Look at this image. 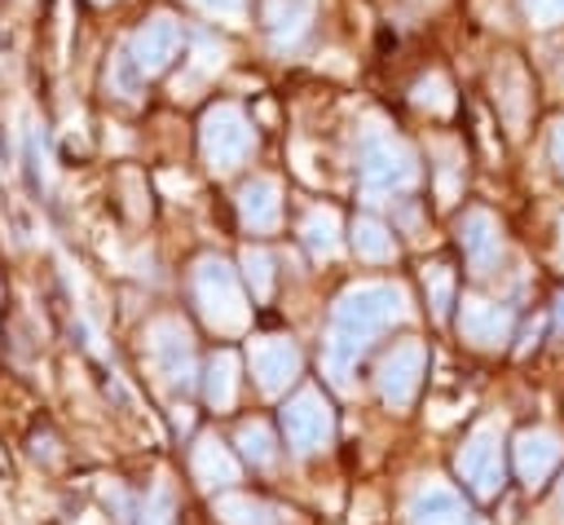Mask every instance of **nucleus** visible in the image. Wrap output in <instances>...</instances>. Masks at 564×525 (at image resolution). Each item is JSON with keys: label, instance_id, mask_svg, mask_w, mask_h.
Instances as JSON below:
<instances>
[{"label": "nucleus", "instance_id": "23", "mask_svg": "<svg viewBox=\"0 0 564 525\" xmlns=\"http://www.w3.org/2000/svg\"><path fill=\"white\" fill-rule=\"evenodd\" d=\"M242 274L251 282V296L256 300H269L273 296V256L264 247H247L242 251Z\"/></svg>", "mask_w": 564, "mask_h": 525}, {"label": "nucleus", "instance_id": "35", "mask_svg": "<svg viewBox=\"0 0 564 525\" xmlns=\"http://www.w3.org/2000/svg\"><path fill=\"white\" fill-rule=\"evenodd\" d=\"M97 4H110V0H97Z\"/></svg>", "mask_w": 564, "mask_h": 525}, {"label": "nucleus", "instance_id": "4", "mask_svg": "<svg viewBox=\"0 0 564 525\" xmlns=\"http://www.w3.org/2000/svg\"><path fill=\"white\" fill-rule=\"evenodd\" d=\"M194 300H198L203 322L212 331H220V335H238L251 322V304H247V296L238 287V274L220 256H203L198 260V269H194Z\"/></svg>", "mask_w": 564, "mask_h": 525}, {"label": "nucleus", "instance_id": "18", "mask_svg": "<svg viewBox=\"0 0 564 525\" xmlns=\"http://www.w3.org/2000/svg\"><path fill=\"white\" fill-rule=\"evenodd\" d=\"M189 468H194V476H198L207 490H225V485L238 481V459H234L229 446L216 441V437H198V441H194Z\"/></svg>", "mask_w": 564, "mask_h": 525}, {"label": "nucleus", "instance_id": "7", "mask_svg": "<svg viewBox=\"0 0 564 525\" xmlns=\"http://www.w3.org/2000/svg\"><path fill=\"white\" fill-rule=\"evenodd\" d=\"M282 432H286V446H291L295 454L322 450V446L330 441V432H335V415H330L326 397H322L317 388L295 393V397L282 406Z\"/></svg>", "mask_w": 564, "mask_h": 525}, {"label": "nucleus", "instance_id": "17", "mask_svg": "<svg viewBox=\"0 0 564 525\" xmlns=\"http://www.w3.org/2000/svg\"><path fill=\"white\" fill-rule=\"evenodd\" d=\"M278 212H282V190L273 176H256L238 190V221L247 229H273Z\"/></svg>", "mask_w": 564, "mask_h": 525}, {"label": "nucleus", "instance_id": "5", "mask_svg": "<svg viewBox=\"0 0 564 525\" xmlns=\"http://www.w3.org/2000/svg\"><path fill=\"white\" fill-rule=\"evenodd\" d=\"M198 141H203V159H207L216 172H229V168H238V163L251 154L256 132H251V119H247L238 106L220 101V106H212V110L203 115Z\"/></svg>", "mask_w": 564, "mask_h": 525}, {"label": "nucleus", "instance_id": "19", "mask_svg": "<svg viewBox=\"0 0 564 525\" xmlns=\"http://www.w3.org/2000/svg\"><path fill=\"white\" fill-rule=\"evenodd\" d=\"M203 397H207L212 410H229L234 406V397H238V357L229 349L212 353L207 375H203Z\"/></svg>", "mask_w": 564, "mask_h": 525}, {"label": "nucleus", "instance_id": "30", "mask_svg": "<svg viewBox=\"0 0 564 525\" xmlns=\"http://www.w3.org/2000/svg\"><path fill=\"white\" fill-rule=\"evenodd\" d=\"M194 4L212 18H242V9H247V0H194Z\"/></svg>", "mask_w": 564, "mask_h": 525}, {"label": "nucleus", "instance_id": "25", "mask_svg": "<svg viewBox=\"0 0 564 525\" xmlns=\"http://www.w3.org/2000/svg\"><path fill=\"white\" fill-rule=\"evenodd\" d=\"M414 106H423V110H432V115H449L454 110V93H449V84H445V75H423L419 84H414Z\"/></svg>", "mask_w": 564, "mask_h": 525}, {"label": "nucleus", "instance_id": "14", "mask_svg": "<svg viewBox=\"0 0 564 525\" xmlns=\"http://www.w3.org/2000/svg\"><path fill=\"white\" fill-rule=\"evenodd\" d=\"M458 331H463V340H471L480 349H498L511 340V309L480 300V296H467L458 309Z\"/></svg>", "mask_w": 564, "mask_h": 525}, {"label": "nucleus", "instance_id": "8", "mask_svg": "<svg viewBox=\"0 0 564 525\" xmlns=\"http://www.w3.org/2000/svg\"><path fill=\"white\" fill-rule=\"evenodd\" d=\"M150 362L163 375V384L172 388H189L194 384V340L185 331V322L176 318H154L150 322Z\"/></svg>", "mask_w": 564, "mask_h": 525}, {"label": "nucleus", "instance_id": "6", "mask_svg": "<svg viewBox=\"0 0 564 525\" xmlns=\"http://www.w3.org/2000/svg\"><path fill=\"white\" fill-rule=\"evenodd\" d=\"M458 476L476 499H494L502 490V424H476L458 450Z\"/></svg>", "mask_w": 564, "mask_h": 525}, {"label": "nucleus", "instance_id": "32", "mask_svg": "<svg viewBox=\"0 0 564 525\" xmlns=\"http://www.w3.org/2000/svg\"><path fill=\"white\" fill-rule=\"evenodd\" d=\"M555 326H560V331H564V296H560V300H555Z\"/></svg>", "mask_w": 564, "mask_h": 525}, {"label": "nucleus", "instance_id": "12", "mask_svg": "<svg viewBox=\"0 0 564 525\" xmlns=\"http://www.w3.org/2000/svg\"><path fill=\"white\" fill-rule=\"evenodd\" d=\"M511 454H516L520 481H524L529 490H538V485L555 472V463H560V454H564V441H560L551 428H524V432L516 437Z\"/></svg>", "mask_w": 564, "mask_h": 525}, {"label": "nucleus", "instance_id": "9", "mask_svg": "<svg viewBox=\"0 0 564 525\" xmlns=\"http://www.w3.org/2000/svg\"><path fill=\"white\" fill-rule=\"evenodd\" d=\"M423 366H427V349H423V340H401V344L379 362V375H375L383 406L405 410V406L414 401V393H419Z\"/></svg>", "mask_w": 564, "mask_h": 525}, {"label": "nucleus", "instance_id": "21", "mask_svg": "<svg viewBox=\"0 0 564 525\" xmlns=\"http://www.w3.org/2000/svg\"><path fill=\"white\" fill-rule=\"evenodd\" d=\"M300 234H304V247L313 256H335L339 251V212L335 207H313L304 216Z\"/></svg>", "mask_w": 564, "mask_h": 525}, {"label": "nucleus", "instance_id": "1", "mask_svg": "<svg viewBox=\"0 0 564 525\" xmlns=\"http://www.w3.org/2000/svg\"><path fill=\"white\" fill-rule=\"evenodd\" d=\"M410 318V296L401 282H357L348 287L335 309H330V331H326V375L335 388H352V366L357 357L375 344V335H383L392 322Z\"/></svg>", "mask_w": 564, "mask_h": 525}, {"label": "nucleus", "instance_id": "20", "mask_svg": "<svg viewBox=\"0 0 564 525\" xmlns=\"http://www.w3.org/2000/svg\"><path fill=\"white\" fill-rule=\"evenodd\" d=\"M216 516L225 525H278L282 512L264 499H247V494H220L216 499Z\"/></svg>", "mask_w": 564, "mask_h": 525}, {"label": "nucleus", "instance_id": "29", "mask_svg": "<svg viewBox=\"0 0 564 525\" xmlns=\"http://www.w3.org/2000/svg\"><path fill=\"white\" fill-rule=\"evenodd\" d=\"M520 4H524V13H529L533 26H555V22H564V0H520Z\"/></svg>", "mask_w": 564, "mask_h": 525}, {"label": "nucleus", "instance_id": "31", "mask_svg": "<svg viewBox=\"0 0 564 525\" xmlns=\"http://www.w3.org/2000/svg\"><path fill=\"white\" fill-rule=\"evenodd\" d=\"M551 159H555V168L564 172V119L551 128Z\"/></svg>", "mask_w": 564, "mask_h": 525}, {"label": "nucleus", "instance_id": "10", "mask_svg": "<svg viewBox=\"0 0 564 525\" xmlns=\"http://www.w3.org/2000/svg\"><path fill=\"white\" fill-rule=\"evenodd\" d=\"M410 525H480L476 512L463 503L458 490L441 485V481H427L410 494V507H405Z\"/></svg>", "mask_w": 564, "mask_h": 525}, {"label": "nucleus", "instance_id": "27", "mask_svg": "<svg viewBox=\"0 0 564 525\" xmlns=\"http://www.w3.org/2000/svg\"><path fill=\"white\" fill-rule=\"evenodd\" d=\"M225 66V49L212 40V35H194V57H189V71L194 75H216Z\"/></svg>", "mask_w": 564, "mask_h": 525}, {"label": "nucleus", "instance_id": "26", "mask_svg": "<svg viewBox=\"0 0 564 525\" xmlns=\"http://www.w3.org/2000/svg\"><path fill=\"white\" fill-rule=\"evenodd\" d=\"M238 446H242V454H247L256 468H269V463H273V432H269L260 419H251V424L238 428Z\"/></svg>", "mask_w": 564, "mask_h": 525}, {"label": "nucleus", "instance_id": "22", "mask_svg": "<svg viewBox=\"0 0 564 525\" xmlns=\"http://www.w3.org/2000/svg\"><path fill=\"white\" fill-rule=\"evenodd\" d=\"M352 247H357L361 260H392L397 256L392 229L383 221H375V216H357L352 221Z\"/></svg>", "mask_w": 564, "mask_h": 525}, {"label": "nucleus", "instance_id": "34", "mask_svg": "<svg viewBox=\"0 0 564 525\" xmlns=\"http://www.w3.org/2000/svg\"><path fill=\"white\" fill-rule=\"evenodd\" d=\"M560 265H564V216H560Z\"/></svg>", "mask_w": 564, "mask_h": 525}, {"label": "nucleus", "instance_id": "28", "mask_svg": "<svg viewBox=\"0 0 564 525\" xmlns=\"http://www.w3.org/2000/svg\"><path fill=\"white\" fill-rule=\"evenodd\" d=\"M141 525H172V485L159 481L141 507Z\"/></svg>", "mask_w": 564, "mask_h": 525}, {"label": "nucleus", "instance_id": "33", "mask_svg": "<svg viewBox=\"0 0 564 525\" xmlns=\"http://www.w3.org/2000/svg\"><path fill=\"white\" fill-rule=\"evenodd\" d=\"M555 512H560V525H564V481H560V494H555Z\"/></svg>", "mask_w": 564, "mask_h": 525}, {"label": "nucleus", "instance_id": "15", "mask_svg": "<svg viewBox=\"0 0 564 525\" xmlns=\"http://www.w3.org/2000/svg\"><path fill=\"white\" fill-rule=\"evenodd\" d=\"M313 4L317 0H264V31H269L273 53H286L304 40L313 22Z\"/></svg>", "mask_w": 564, "mask_h": 525}, {"label": "nucleus", "instance_id": "3", "mask_svg": "<svg viewBox=\"0 0 564 525\" xmlns=\"http://www.w3.org/2000/svg\"><path fill=\"white\" fill-rule=\"evenodd\" d=\"M357 172H361V185L370 194H397V190H410L419 181L414 150L392 128H383L375 119L357 137Z\"/></svg>", "mask_w": 564, "mask_h": 525}, {"label": "nucleus", "instance_id": "16", "mask_svg": "<svg viewBox=\"0 0 564 525\" xmlns=\"http://www.w3.org/2000/svg\"><path fill=\"white\" fill-rule=\"evenodd\" d=\"M494 97H498V110L507 119L511 132H524V115H529V75L520 62L502 57L494 66Z\"/></svg>", "mask_w": 564, "mask_h": 525}, {"label": "nucleus", "instance_id": "2", "mask_svg": "<svg viewBox=\"0 0 564 525\" xmlns=\"http://www.w3.org/2000/svg\"><path fill=\"white\" fill-rule=\"evenodd\" d=\"M181 49V22L172 13H150L123 44V53L115 57V88L123 97H132V88H141L145 79L163 75L172 66Z\"/></svg>", "mask_w": 564, "mask_h": 525}, {"label": "nucleus", "instance_id": "24", "mask_svg": "<svg viewBox=\"0 0 564 525\" xmlns=\"http://www.w3.org/2000/svg\"><path fill=\"white\" fill-rule=\"evenodd\" d=\"M423 287H427L432 318H449V304H454V269H449V265L423 269Z\"/></svg>", "mask_w": 564, "mask_h": 525}, {"label": "nucleus", "instance_id": "13", "mask_svg": "<svg viewBox=\"0 0 564 525\" xmlns=\"http://www.w3.org/2000/svg\"><path fill=\"white\" fill-rule=\"evenodd\" d=\"M458 243H463V256L476 274H494V265L502 260V229L498 221L485 212V207H471L463 212L458 221Z\"/></svg>", "mask_w": 564, "mask_h": 525}, {"label": "nucleus", "instance_id": "11", "mask_svg": "<svg viewBox=\"0 0 564 525\" xmlns=\"http://www.w3.org/2000/svg\"><path fill=\"white\" fill-rule=\"evenodd\" d=\"M251 375L260 384V393H282L295 375H300V349L286 335H264L251 344Z\"/></svg>", "mask_w": 564, "mask_h": 525}]
</instances>
